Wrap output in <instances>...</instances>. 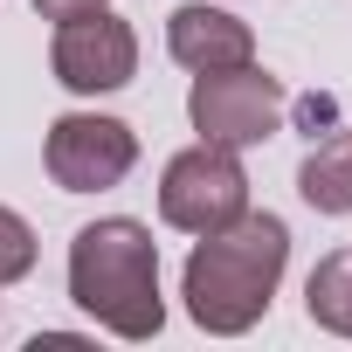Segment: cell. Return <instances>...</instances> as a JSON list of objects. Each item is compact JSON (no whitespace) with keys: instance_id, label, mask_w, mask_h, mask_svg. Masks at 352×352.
<instances>
[{"instance_id":"1","label":"cell","mask_w":352,"mask_h":352,"mask_svg":"<svg viewBox=\"0 0 352 352\" xmlns=\"http://www.w3.org/2000/svg\"><path fill=\"white\" fill-rule=\"evenodd\" d=\"M283 263H290V228L276 214H235L228 228L201 235L187 256V276H180L187 318L214 338H242L270 311Z\"/></svg>"},{"instance_id":"2","label":"cell","mask_w":352,"mask_h":352,"mask_svg":"<svg viewBox=\"0 0 352 352\" xmlns=\"http://www.w3.org/2000/svg\"><path fill=\"white\" fill-rule=\"evenodd\" d=\"M69 297L111 331V338H152L166 324V297H159V242L145 221L131 214H104L90 228H76L69 242Z\"/></svg>"},{"instance_id":"3","label":"cell","mask_w":352,"mask_h":352,"mask_svg":"<svg viewBox=\"0 0 352 352\" xmlns=\"http://www.w3.org/2000/svg\"><path fill=\"white\" fill-rule=\"evenodd\" d=\"M235 214H249V173L228 145H187L159 173V221L180 235H214Z\"/></svg>"},{"instance_id":"4","label":"cell","mask_w":352,"mask_h":352,"mask_svg":"<svg viewBox=\"0 0 352 352\" xmlns=\"http://www.w3.org/2000/svg\"><path fill=\"white\" fill-rule=\"evenodd\" d=\"M283 111H290L283 83H276V76H263L256 63L201 69V76H194V90H187V118H194V131H201L208 145H228V152L276 138Z\"/></svg>"},{"instance_id":"5","label":"cell","mask_w":352,"mask_h":352,"mask_svg":"<svg viewBox=\"0 0 352 352\" xmlns=\"http://www.w3.org/2000/svg\"><path fill=\"white\" fill-rule=\"evenodd\" d=\"M42 159H49V180H56L63 194H104V187H118L124 173L138 166V131H131L124 118L69 111V118L49 124Z\"/></svg>"},{"instance_id":"6","label":"cell","mask_w":352,"mask_h":352,"mask_svg":"<svg viewBox=\"0 0 352 352\" xmlns=\"http://www.w3.org/2000/svg\"><path fill=\"white\" fill-rule=\"evenodd\" d=\"M49 69H56V83L76 90V97L124 90V83L138 76V35H131V21H118L111 8H90V14H76V21L56 28Z\"/></svg>"},{"instance_id":"7","label":"cell","mask_w":352,"mask_h":352,"mask_svg":"<svg viewBox=\"0 0 352 352\" xmlns=\"http://www.w3.org/2000/svg\"><path fill=\"white\" fill-rule=\"evenodd\" d=\"M166 49L180 69H235V63H256V35L242 14L228 8H201V0H187V8H173L166 21Z\"/></svg>"},{"instance_id":"8","label":"cell","mask_w":352,"mask_h":352,"mask_svg":"<svg viewBox=\"0 0 352 352\" xmlns=\"http://www.w3.org/2000/svg\"><path fill=\"white\" fill-rule=\"evenodd\" d=\"M297 194H304L318 214H352V124H345V131H324V138L304 152Z\"/></svg>"},{"instance_id":"9","label":"cell","mask_w":352,"mask_h":352,"mask_svg":"<svg viewBox=\"0 0 352 352\" xmlns=\"http://www.w3.org/2000/svg\"><path fill=\"white\" fill-rule=\"evenodd\" d=\"M304 311H311V324L352 338V249H338V256H324V263L311 270V283H304Z\"/></svg>"},{"instance_id":"10","label":"cell","mask_w":352,"mask_h":352,"mask_svg":"<svg viewBox=\"0 0 352 352\" xmlns=\"http://www.w3.org/2000/svg\"><path fill=\"white\" fill-rule=\"evenodd\" d=\"M28 270H35V228L14 208H0V283H21Z\"/></svg>"},{"instance_id":"11","label":"cell","mask_w":352,"mask_h":352,"mask_svg":"<svg viewBox=\"0 0 352 352\" xmlns=\"http://www.w3.org/2000/svg\"><path fill=\"white\" fill-rule=\"evenodd\" d=\"M90 8H111V0H35L42 21H76V14H90Z\"/></svg>"}]
</instances>
